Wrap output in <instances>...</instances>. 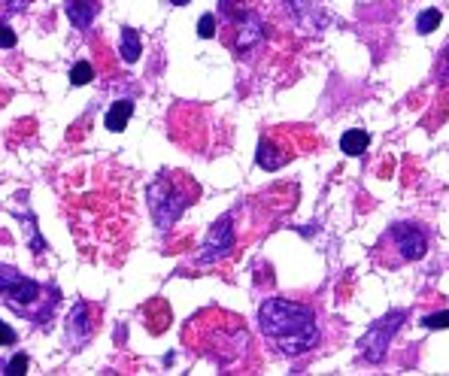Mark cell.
Returning <instances> with one entry per match:
<instances>
[{"label":"cell","instance_id":"7a4b0ae2","mask_svg":"<svg viewBox=\"0 0 449 376\" xmlns=\"http://www.w3.org/2000/svg\"><path fill=\"white\" fill-rule=\"evenodd\" d=\"M407 313L404 310H398V313H389L386 319H379L374 328H370L368 334L361 337V352H364V358L368 362H383V355H386V349H389V340L395 337V331L401 328V321H404Z\"/></svg>","mask_w":449,"mask_h":376},{"label":"cell","instance_id":"e0dca14e","mask_svg":"<svg viewBox=\"0 0 449 376\" xmlns=\"http://www.w3.org/2000/svg\"><path fill=\"white\" fill-rule=\"evenodd\" d=\"M0 343H3V346H10V343H15V331L10 325H3V321H0Z\"/></svg>","mask_w":449,"mask_h":376},{"label":"cell","instance_id":"5b68a950","mask_svg":"<svg viewBox=\"0 0 449 376\" xmlns=\"http://www.w3.org/2000/svg\"><path fill=\"white\" fill-rule=\"evenodd\" d=\"M97 10H101V0H67V19H70L73 28H79V30L91 28Z\"/></svg>","mask_w":449,"mask_h":376},{"label":"cell","instance_id":"9a60e30c","mask_svg":"<svg viewBox=\"0 0 449 376\" xmlns=\"http://www.w3.org/2000/svg\"><path fill=\"white\" fill-rule=\"evenodd\" d=\"M197 34H201L203 40H210V37L216 34V19H212V15H203L201 25H197Z\"/></svg>","mask_w":449,"mask_h":376},{"label":"cell","instance_id":"52a82bcc","mask_svg":"<svg viewBox=\"0 0 449 376\" xmlns=\"http://www.w3.org/2000/svg\"><path fill=\"white\" fill-rule=\"evenodd\" d=\"M131 112H134V103L131 101L112 103V110L106 112V128H110V130H121V128L128 125V119H131Z\"/></svg>","mask_w":449,"mask_h":376},{"label":"cell","instance_id":"7c38bea8","mask_svg":"<svg viewBox=\"0 0 449 376\" xmlns=\"http://www.w3.org/2000/svg\"><path fill=\"white\" fill-rule=\"evenodd\" d=\"M94 79V70H91V64L88 61H79V64L70 70V82L73 86H86V82Z\"/></svg>","mask_w":449,"mask_h":376},{"label":"cell","instance_id":"8992f818","mask_svg":"<svg viewBox=\"0 0 449 376\" xmlns=\"http://www.w3.org/2000/svg\"><path fill=\"white\" fill-rule=\"evenodd\" d=\"M368 143H370V137L364 134V130H355V128L340 137V149H343L346 155H361V152L368 149Z\"/></svg>","mask_w":449,"mask_h":376},{"label":"cell","instance_id":"d6986e66","mask_svg":"<svg viewBox=\"0 0 449 376\" xmlns=\"http://www.w3.org/2000/svg\"><path fill=\"white\" fill-rule=\"evenodd\" d=\"M170 3H173V6H186L188 0H170Z\"/></svg>","mask_w":449,"mask_h":376},{"label":"cell","instance_id":"277c9868","mask_svg":"<svg viewBox=\"0 0 449 376\" xmlns=\"http://www.w3.org/2000/svg\"><path fill=\"white\" fill-rule=\"evenodd\" d=\"M392 237L398 240V249H401V255H404V258H422L425 255V237H422L419 228L398 225L392 231Z\"/></svg>","mask_w":449,"mask_h":376},{"label":"cell","instance_id":"2e32d148","mask_svg":"<svg viewBox=\"0 0 449 376\" xmlns=\"http://www.w3.org/2000/svg\"><path fill=\"white\" fill-rule=\"evenodd\" d=\"M12 46H15V34H12V28L0 21V49H12Z\"/></svg>","mask_w":449,"mask_h":376},{"label":"cell","instance_id":"6da1fadb","mask_svg":"<svg viewBox=\"0 0 449 376\" xmlns=\"http://www.w3.org/2000/svg\"><path fill=\"white\" fill-rule=\"evenodd\" d=\"M258 321H261L264 337H270L273 346L283 355H301V352H310L319 343L316 316L301 304L273 297V301L261 304Z\"/></svg>","mask_w":449,"mask_h":376},{"label":"cell","instance_id":"ac0fdd59","mask_svg":"<svg viewBox=\"0 0 449 376\" xmlns=\"http://www.w3.org/2000/svg\"><path fill=\"white\" fill-rule=\"evenodd\" d=\"M21 3H28V0H12V6H10V10L15 12V10H21Z\"/></svg>","mask_w":449,"mask_h":376},{"label":"cell","instance_id":"5bb4252c","mask_svg":"<svg viewBox=\"0 0 449 376\" xmlns=\"http://www.w3.org/2000/svg\"><path fill=\"white\" fill-rule=\"evenodd\" d=\"M6 376H19V373H28V355L25 352H19V355L12 358L10 364H6V370H3Z\"/></svg>","mask_w":449,"mask_h":376},{"label":"cell","instance_id":"9c48e42d","mask_svg":"<svg viewBox=\"0 0 449 376\" xmlns=\"http://www.w3.org/2000/svg\"><path fill=\"white\" fill-rule=\"evenodd\" d=\"M121 58L128 64H134L140 58V37H137L134 28H121Z\"/></svg>","mask_w":449,"mask_h":376},{"label":"cell","instance_id":"3957f363","mask_svg":"<svg viewBox=\"0 0 449 376\" xmlns=\"http://www.w3.org/2000/svg\"><path fill=\"white\" fill-rule=\"evenodd\" d=\"M228 249H234V228H231V221H228V219H222V221H219V225L210 231L207 243H203V252L197 255V261H201V264L219 261L222 255H228Z\"/></svg>","mask_w":449,"mask_h":376},{"label":"cell","instance_id":"ba28073f","mask_svg":"<svg viewBox=\"0 0 449 376\" xmlns=\"http://www.w3.org/2000/svg\"><path fill=\"white\" fill-rule=\"evenodd\" d=\"M261 40V21L255 15H249L246 21L240 25V37H237V49H249L252 43Z\"/></svg>","mask_w":449,"mask_h":376},{"label":"cell","instance_id":"8fae6325","mask_svg":"<svg viewBox=\"0 0 449 376\" xmlns=\"http://www.w3.org/2000/svg\"><path fill=\"white\" fill-rule=\"evenodd\" d=\"M440 10H425L422 15H419V21H416V30L419 34H431V30H437V25H440Z\"/></svg>","mask_w":449,"mask_h":376},{"label":"cell","instance_id":"30bf717a","mask_svg":"<svg viewBox=\"0 0 449 376\" xmlns=\"http://www.w3.org/2000/svg\"><path fill=\"white\" fill-rule=\"evenodd\" d=\"M21 279H25V276L15 270V267H3V264H0V295H10V291L19 286Z\"/></svg>","mask_w":449,"mask_h":376},{"label":"cell","instance_id":"4fadbf2b","mask_svg":"<svg viewBox=\"0 0 449 376\" xmlns=\"http://www.w3.org/2000/svg\"><path fill=\"white\" fill-rule=\"evenodd\" d=\"M422 325L425 328H431V331H443V328H449V310H443V313H431V316H425L422 319Z\"/></svg>","mask_w":449,"mask_h":376}]
</instances>
